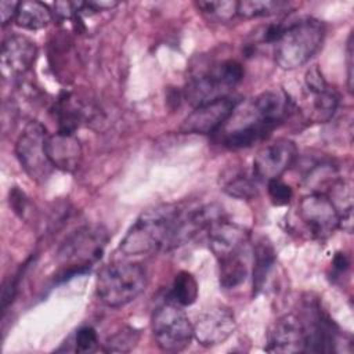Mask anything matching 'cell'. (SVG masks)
I'll list each match as a JSON object with an SVG mask.
<instances>
[{
  "instance_id": "6da1fadb",
  "label": "cell",
  "mask_w": 354,
  "mask_h": 354,
  "mask_svg": "<svg viewBox=\"0 0 354 354\" xmlns=\"http://www.w3.org/2000/svg\"><path fill=\"white\" fill-rule=\"evenodd\" d=\"M178 214V207L170 203L142 212L120 241L119 250L124 256H145L167 248Z\"/></svg>"
},
{
  "instance_id": "7a4b0ae2",
  "label": "cell",
  "mask_w": 354,
  "mask_h": 354,
  "mask_svg": "<svg viewBox=\"0 0 354 354\" xmlns=\"http://www.w3.org/2000/svg\"><path fill=\"white\" fill-rule=\"evenodd\" d=\"M325 25L313 17L299 18L283 25L282 33L274 43V59L285 71L307 64L321 48Z\"/></svg>"
},
{
  "instance_id": "3957f363",
  "label": "cell",
  "mask_w": 354,
  "mask_h": 354,
  "mask_svg": "<svg viewBox=\"0 0 354 354\" xmlns=\"http://www.w3.org/2000/svg\"><path fill=\"white\" fill-rule=\"evenodd\" d=\"M109 234L100 224L82 225L71 232L57 250V261L62 267L61 279L84 274L104 254Z\"/></svg>"
},
{
  "instance_id": "277c9868",
  "label": "cell",
  "mask_w": 354,
  "mask_h": 354,
  "mask_svg": "<svg viewBox=\"0 0 354 354\" xmlns=\"http://www.w3.org/2000/svg\"><path fill=\"white\" fill-rule=\"evenodd\" d=\"M147 272L137 263H113L104 267L97 277V296L108 307L126 306L147 288Z\"/></svg>"
},
{
  "instance_id": "5b68a950",
  "label": "cell",
  "mask_w": 354,
  "mask_h": 354,
  "mask_svg": "<svg viewBox=\"0 0 354 354\" xmlns=\"http://www.w3.org/2000/svg\"><path fill=\"white\" fill-rule=\"evenodd\" d=\"M243 79V68L235 59H225L192 75L184 88V97L194 108L228 97V93Z\"/></svg>"
},
{
  "instance_id": "8992f818",
  "label": "cell",
  "mask_w": 354,
  "mask_h": 354,
  "mask_svg": "<svg viewBox=\"0 0 354 354\" xmlns=\"http://www.w3.org/2000/svg\"><path fill=\"white\" fill-rule=\"evenodd\" d=\"M151 329L158 347L169 353L184 350L194 337V326L187 314L180 304L169 299L153 310Z\"/></svg>"
},
{
  "instance_id": "52a82bcc",
  "label": "cell",
  "mask_w": 354,
  "mask_h": 354,
  "mask_svg": "<svg viewBox=\"0 0 354 354\" xmlns=\"http://www.w3.org/2000/svg\"><path fill=\"white\" fill-rule=\"evenodd\" d=\"M47 130L36 120L29 122L15 142V155L25 173L36 183H43L53 171L47 155Z\"/></svg>"
},
{
  "instance_id": "ba28073f",
  "label": "cell",
  "mask_w": 354,
  "mask_h": 354,
  "mask_svg": "<svg viewBox=\"0 0 354 354\" xmlns=\"http://www.w3.org/2000/svg\"><path fill=\"white\" fill-rule=\"evenodd\" d=\"M297 216L315 239H326L339 228V210L324 192H313L304 196L299 202Z\"/></svg>"
},
{
  "instance_id": "9c48e42d",
  "label": "cell",
  "mask_w": 354,
  "mask_h": 354,
  "mask_svg": "<svg viewBox=\"0 0 354 354\" xmlns=\"http://www.w3.org/2000/svg\"><path fill=\"white\" fill-rule=\"evenodd\" d=\"M300 318L306 329V353L336 351L340 339L339 329L317 301L310 300Z\"/></svg>"
},
{
  "instance_id": "30bf717a",
  "label": "cell",
  "mask_w": 354,
  "mask_h": 354,
  "mask_svg": "<svg viewBox=\"0 0 354 354\" xmlns=\"http://www.w3.org/2000/svg\"><path fill=\"white\" fill-rule=\"evenodd\" d=\"M238 104L236 98L228 95L195 106L183 120L180 130L187 134H212L232 116Z\"/></svg>"
},
{
  "instance_id": "8fae6325",
  "label": "cell",
  "mask_w": 354,
  "mask_h": 354,
  "mask_svg": "<svg viewBox=\"0 0 354 354\" xmlns=\"http://www.w3.org/2000/svg\"><path fill=\"white\" fill-rule=\"evenodd\" d=\"M297 158V148L288 138H277L263 145L253 159V174L257 180L279 178Z\"/></svg>"
},
{
  "instance_id": "7c38bea8",
  "label": "cell",
  "mask_w": 354,
  "mask_h": 354,
  "mask_svg": "<svg viewBox=\"0 0 354 354\" xmlns=\"http://www.w3.org/2000/svg\"><path fill=\"white\" fill-rule=\"evenodd\" d=\"M270 353H306V329L296 314L279 317L270 328L267 336Z\"/></svg>"
},
{
  "instance_id": "4fadbf2b",
  "label": "cell",
  "mask_w": 354,
  "mask_h": 354,
  "mask_svg": "<svg viewBox=\"0 0 354 354\" xmlns=\"http://www.w3.org/2000/svg\"><path fill=\"white\" fill-rule=\"evenodd\" d=\"M249 232L243 227L227 221L223 217L216 220L207 228V239L212 252L217 260L234 256L245 254L249 245Z\"/></svg>"
},
{
  "instance_id": "5bb4252c",
  "label": "cell",
  "mask_w": 354,
  "mask_h": 354,
  "mask_svg": "<svg viewBox=\"0 0 354 354\" xmlns=\"http://www.w3.org/2000/svg\"><path fill=\"white\" fill-rule=\"evenodd\" d=\"M235 329V318L227 307H213L205 311L194 325V337L199 344L210 347L225 342Z\"/></svg>"
},
{
  "instance_id": "9a60e30c",
  "label": "cell",
  "mask_w": 354,
  "mask_h": 354,
  "mask_svg": "<svg viewBox=\"0 0 354 354\" xmlns=\"http://www.w3.org/2000/svg\"><path fill=\"white\" fill-rule=\"evenodd\" d=\"M37 57L36 43L24 35L8 36L1 46V68L6 76L19 77L35 64Z\"/></svg>"
},
{
  "instance_id": "2e32d148",
  "label": "cell",
  "mask_w": 354,
  "mask_h": 354,
  "mask_svg": "<svg viewBox=\"0 0 354 354\" xmlns=\"http://www.w3.org/2000/svg\"><path fill=\"white\" fill-rule=\"evenodd\" d=\"M47 155L51 165L64 171H75L82 162V145L75 133L57 131L47 138Z\"/></svg>"
},
{
  "instance_id": "e0dca14e",
  "label": "cell",
  "mask_w": 354,
  "mask_h": 354,
  "mask_svg": "<svg viewBox=\"0 0 354 354\" xmlns=\"http://www.w3.org/2000/svg\"><path fill=\"white\" fill-rule=\"evenodd\" d=\"M277 261V253L271 242L261 238L253 249V293L263 290L267 278Z\"/></svg>"
},
{
  "instance_id": "ac0fdd59",
  "label": "cell",
  "mask_w": 354,
  "mask_h": 354,
  "mask_svg": "<svg viewBox=\"0 0 354 354\" xmlns=\"http://www.w3.org/2000/svg\"><path fill=\"white\" fill-rule=\"evenodd\" d=\"M53 17V11L47 4L39 0H26L19 1L14 21L24 29L39 30L46 28L51 22Z\"/></svg>"
},
{
  "instance_id": "d6986e66",
  "label": "cell",
  "mask_w": 354,
  "mask_h": 354,
  "mask_svg": "<svg viewBox=\"0 0 354 354\" xmlns=\"http://www.w3.org/2000/svg\"><path fill=\"white\" fill-rule=\"evenodd\" d=\"M58 120V131L75 133L86 116V109L69 93H64L54 106Z\"/></svg>"
},
{
  "instance_id": "ffe728a7",
  "label": "cell",
  "mask_w": 354,
  "mask_h": 354,
  "mask_svg": "<svg viewBox=\"0 0 354 354\" xmlns=\"http://www.w3.org/2000/svg\"><path fill=\"white\" fill-rule=\"evenodd\" d=\"M249 274L245 254H234L218 260V279L224 289H234L242 285Z\"/></svg>"
},
{
  "instance_id": "44dd1931",
  "label": "cell",
  "mask_w": 354,
  "mask_h": 354,
  "mask_svg": "<svg viewBox=\"0 0 354 354\" xmlns=\"http://www.w3.org/2000/svg\"><path fill=\"white\" fill-rule=\"evenodd\" d=\"M198 297V283L194 275L188 271H180L173 279V285L169 293V300L187 307L195 303Z\"/></svg>"
},
{
  "instance_id": "7402d4cb",
  "label": "cell",
  "mask_w": 354,
  "mask_h": 354,
  "mask_svg": "<svg viewBox=\"0 0 354 354\" xmlns=\"http://www.w3.org/2000/svg\"><path fill=\"white\" fill-rule=\"evenodd\" d=\"M289 7V3L279 0H242L238 1V17L257 18L267 17L283 11Z\"/></svg>"
},
{
  "instance_id": "603a6c76",
  "label": "cell",
  "mask_w": 354,
  "mask_h": 354,
  "mask_svg": "<svg viewBox=\"0 0 354 354\" xmlns=\"http://www.w3.org/2000/svg\"><path fill=\"white\" fill-rule=\"evenodd\" d=\"M313 95V116L317 122H328L339 106V95L329 86Z\"/></svg>"
},
{
  "instance_id": "cb8c5ba5",
  "label": "cell",
  "mask_w": 354,
  "mask_h": 354,
  "mask_svg": "<svg viewBox=\"0 0 354 354\" xmlns=\"http://www.w3.org/2000/svg\"><path fill=\"white\" fill-rule=\"evenodd\" d=\"M223 189L234 198L252 199L257 195V178L254 174L248 176L245 173H235L225 181Z\"/></svg>"
},
{
  "instance_id": "d4e9b609",
  "label": "cell",
  "mask_w": 354,
  "mask_h": 354,
  "mask_svg": "<svg viewBox=\"0 0 354 354\" xmlns=\"http://www.w3.org/2000/svg\"><path fill=\"white\" fill-rule=\"evenodd\" d=\"M198 8L210 19L217 22H227L238 17V1L217 0V1H198Z\"/></svg>"
},
{
  "instance_id": "484cf974",
  "label": "cell",
  "mask_w": 354,
  "mask_h": 354,
  "mask_svg": "<svg viewBox=\"0 0 354 354\" xmlns=\"http://www.w3.org/2000/svg\"><path fill=\"white\" fill-rule=\"evenodd\" d=\"M140 332L131 326H124L116 333L111 335L104 346L106 353H126L130 351L138 342Z\"/></svg>"
},
{
  "instance_id": "4316f807",
  "label": "cell",
  "mask_w": 354,
  "mask_h": 354,
  "mask_svg": "<svg viewBox=\"0 0 354 354\" xmlns=\"http://www.w3.org/2000/svg\"><path fill=\"white\" fill-rule=\"evenodd\" d=\"M75 351L77 353H93L98 347V336L93 326L80 328L73 337Z\"/></svg>"
},
{
  "instance_id": "83f0119b",
  "label": "cell",
  "mask_w": 354,
  "mask_h": 354,
  "mask_svg": "<svg viewBox=\"0 0 354 354\" xmlns=\"http://www.w3.org/2000/svg\"><path fill=\"white\" fill-rule=\"evenodd\" d=\"M267 189H268V195L271 198V202L277 206H283L288 205L293 196V191L292 188L285 184L283 181H281L279 178H274L267 181Z\"/></svg>"
},
{
  "instance_id": "f1b7e54d",
  "label": "cell",
  "mask_w": 354,
  "mask_h": 354,
  "mask_svg": "<svg viewBox=\"0 0 354 354\" xmlns=\"http://www.w3.org/2000/svg\"><path fill=\"white\" fill-rule=\"evenodd\" d=\"M306 87L308 88L310 93H318V91H322L328 87V83L325 82L321 71L318 69L317 65L311 66L307 72H306Z\"/></svg>"
},
{
  "instance_id": "f546056e",
  "label": "cell",
  "mask_w": 354,
  "mask_h": 354,
  "mask_svg": "<svg viewBox=\"0 0 354 354\" xmlns=\"http://www.w3.org/2000/svg\"><path fill=\"white\" fill-rule=\"evenodd\" d=\"M10 206L14 209V212L21 218L22 217L25 218V216L28 213V207H29V201H28L26 195L17 187L10 189Z\"/></svg>"
},
{
  "instance_id": "4dcf8cb0",
  "label": "cell",
  "mask_w": 354,
  "mask_h": 354,
  "mask_svg": "<svg viewBox=\"0 0 354 354\" xmlns=\"http://www.w3.org/2000/svg\"><path fill=\"white\" fill-rule=\"evenodd\" d=\"M18 4H19V1H10V0L0 1V15H1L3 26L10 24L12 19H15Z\"/></svg>"
},
{
  "instance_id": "1f68e13d",
  "label": "cell",
  "mask_w": 354,
  "mask_h": 354,
  "mask_svg": "<svg viewBox=\"0 0 354 354\" xmlns=\"http://www.w3.org/2000/svg\"><path fill=\"white\" fill-rule=\"evenodd\" d=\"M348 266H350V261H348V257L346 256V253L343 252H337L333 257V261H332V268L336 274H344L347 270H348Z\"/></svg>"
},
{
  "instance_id": "d6a6232c",
  "label": "cell",
  "mask_w": 354,
  "mask_h": 354,
  "mask_svg": "<svg viewBox=\"0 0 354 354\" xmlns=\"http://www.w3.org/2000/svg\"><path fill=\"white\" fill-rule=\"evenodd\" d=\"M347 87L353 91V36L350 35L347 41Z\"/></svg>"
}]
</instances>
